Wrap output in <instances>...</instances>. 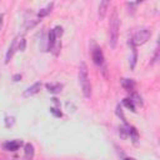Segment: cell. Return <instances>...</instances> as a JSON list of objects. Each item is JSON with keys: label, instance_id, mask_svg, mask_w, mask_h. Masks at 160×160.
Segmentation results:
<instances>
[{"label": "cell", "instance_id": "cell-1", "mask_svg": "<svg viewBox=\"0 0 160 160\" xmlns=\"http://www.w3.org/2000/svg\"><path fill=\"white\" fill-rule=\"evenodd\" d=\"M79 82L83 89V94L85 98H90L91 95V86H90V80L88 76V66L85 63L80 64V69H79Z\"/></svg>", "mask_w": 160, "mask_h": 160}, {"label": "cell", "instance_id": "cell-25", "mask_svg": "<svg viewBox=\"0 0 160 160\" xmlns=\"http://www.w3.org/2000/svg\"><path fill=\"white\" fill-rule=\"evenodd\" d=\"M3 18H4V15H0V29H2V26H3Z\"/></svg>", "mask_w": 160, "mask_h": 160}, {"label": "cell", "instance_id": "cell-18", "mask_svg": "<svg viewBox=\"0 0 160 160\" xmlns=\"http://www.w3.org/2000/svg\"><path fill=\"white\" fill-rule=\"evenodd\" d=\"M116 114H118L120 118H122L123 123L126 124V119H125V116H124V114H123V110H122V108H120V106H118V108H116Z\"/></svg>", "mask_w": 160, "mask_h": 160}, {"label": "cell", "instance_id": "cell-17", "mask_svg": "<svg viewBox=\"0 0 160 160\" xmlns=\"http://www.w3.org/2000/svg\"><path fill=\"white\" fill-rule=\"evenodd\" d=\"M25 48H26V40H25L24 38H21L20 42H19V45H18V50L25 51Z\"/></svg>", "mask_w": 160, "mask_h": 160}, {"label": "cell", "instance_id": "cell-6", "mask_svg": "<svg viewBox=\"0 0 160 160\" xmlns=\"http://www.w3.org/2000/svg\"><path fill=\"white\" fill-rule=\"evenodd\" d=\"M21 145H23L21 140H11V141H8L4 144V149L8 151H16Z\"/></svg>", "mask_w": 160, "mask_h": 160}, {"label": "cell", "instance_id": "cell-7", "mask_svg": "<svg viewBox=\"0 0 160 160\" xmlns=\"http://www.w3.org/2000/svg\"><path fill=\"white\" fill-rule=\"evenodd\" d=\"M122 85L126 91H133L135 88V82L133 79H122Z\"/></svg>", "mask_w": 160, "mask_h": 160}, {"label": "cell", "instance_id": "cell-14", "mask_svg": "<svg viewBox=\"0 0 160 160\" xmlns=\"http://www.w3.org/2000/svg\"><path fill=\"white\" fill-rule=\"evenodd\" d=\"M123 105H124V106H126V108H128L130 111L135 113V105L131 103V100H130L129 98H125V99L123 100Z\"/></svg>", "mask_w": 160, "mask_h": 160}, {"label": "cell", "instance_id": "cell-15", "mask_svg": "<svg viewBox=\"0 0 160 160\" xmlns=\"http://www.w3.org/2000/svg\"><path fill=\"white\" fill-rule=\"evenodd\" d=\"M129 135L131 136L133 140H134V143H136L139 135H138V131H136V129L134 126H129Z\"/></svg>", "mask_w": 160, "mask_h": 160}, {"label": "cell", "instance_id": "cell-8", "mask_svg": "<svg viewBox=\"0 0 160 160\" xmlns=\"http://www.w3.org/2000/svg\"><path fill=\"white\" fill-rule=\"evenodd\" d=\"M46 86V89H48V91H50V93H53V94H59V93L63 90V84H59V83H56V84H46L45 85Z\"/></svg>", "mask_w": 160, "mask_h": 160}, {"label": "cell", "instance_id": "cell-23", "mask_svg": "<svg viewBox=\"0 0 160 160\" xmlns=\"http://www.w3.org/2000/svg\"><path fill=\"white\" fill-rule=\"evenodd\" d=\"M20 79H21V74H15L13 76V80H14V82H19Z\"/></svg>", "mask_w": 160, "mask_h": 160}, {"label": "cell", "instance_id": "cell-16", "mask_svg": "<svg viewBox=\"0 0 160 160\" xmlns=\"http://www.w3.org/2000/svg\"><path fill=\"white\" fill-rule=\"evenodd\" d=\"M50 113L54 115V116H56V118H61V116H63V113H61L60 109H58V108H50Z\"/></svg>", "mask_w": 160, "mask_h": 160}, {"label": "cell", "instance_id": "cell-5", "mask_svg": "<svg viewBox=\"0 0 160 160\" xmlns=\"http://www.w3.org/2000/svg\"><path fill=\"white\" fill-rule=\"evenodd\" d=\"M91 56H93V61H94V64L103 65V63H104V55H103L101 49L95 48L94 50H93V53H91Z\"/></svg>", "mask_w": 160, "mask_h": 160}, {"label": "cell", "instance_id": "cell-26", "mask_svg": "<svg viewBox=\"0 0 160 160\" xmlns=\"http://www.w3.org/2000/svg\"><path fill=\"white\" fill-rule=\"evenodd\" d=\"M124 160H136V159H134V158H125Z\"/></svg>", "mask_w": 160, "mask_h": 160}, {"label": "cell", "instance_id": "cell-21", "mask_svg": "<svg viewBox=\"0 0 160 160\" xmlns=\"http://www.w3.org/2000/svg\"><path fill=\"white\" fill-rule=\"evenodd\" d=\"M49 13H50V11H49L48 9H42V10L38 13V16H39V18H44V16H46V15L49 14Z\"/></svg>", "mask_w": 160, "mask_h": 160}, {"label": "cell", "instance_id": "cell-13", "mask_svg": "<svg viewBox=\"0 0 160 160\" xmlns=\"http://www.w3.org/2000/svg\"><path fill=\"white\" fill-rule=\"evenodd\" d=\"M130 100H131V103L134 104V105L136 104V105L143 106V100H141V96H140L139 94H136V93H133V95H131Z\"/></svg>", "mask_w": 160, "mask_h": 160}, {"label": "cell", "instance_id": "cell-19", "mask_svg": "<svg viewBox=\"0 0 160 160\" xmlns=\"http://www.w3.org/2000/svg\"><path fill=\"white\" fill-rule=\"evenodd\" d=\"M135 63H136V49L133 48V59H131V68L134 69L135 66Z\"/></svg>", "mask_w": 160, "mask_h": 160}, {"label": "cell", "instance_id": "cell-3", "mask_svg": "<svg viewBox=\"0 0 160 160\" xmlns=\"http://www.w3.org/2000/svg\"><path fill=\"white\" fill-rule=\"evenodd\" d=\"M150 35H151V31H150L148 28H143V29L138 30V31L134 34V38H133L131 43H133V44H135V45L145 44V43L149 40Z\"/></svg>", "mask_w": 160, "mask_h": 160}, {"label": "cell", "instance_id": "cell-22", "mask_svg": "<svg viewBox=\"0 0 160 160\" xmlns=\"http://www.w3.org/2000/svg\"><path fill=\"white\" fill-rule=\"evenodd\" d=\"M53 30H54L56 38H59V36L63 35V28H61V26H56V28H55V29H53Z\"/></svg>", "mask_w": 160, "mask_h": 160}, {"label": "cell", "instance_id": "cell-20", "mask_svg": "<svg viewBox=\"0 0 160 160\" xmlns=\"http://www.w3.org/2000/svg\"><path fill=\"white\" fill-rule=\"evenodd\" d=\"M13 124H14V118H13V116H6L5 118V126L6 128H9V126H11Z\"/></svg>", "mask_w": 160, "mask_h": 160}, {"label": "cell", "instance_id": "cell-10", "mask_svg": "<svg viewBox=\"0 0 160 160\" xmlns=\"http://www.w3.org/2000/svg\"><path fill=\"white\" fill-rule=\"evenodd\" d=\"M16 42H18V39L13 40V43H11V45H10L8 53H6V56H5V63L6 64L10 61V59L13 58V55H14V51H15V48H16Z\"/></svg>", "mask_w": 160, "mask_h": 160}, {"label": "cell", "instance_id": "cell-11", "mask_svg": "<svg viewBox=\"0 0 160 160\" xmlns=\"http://www.w3.org/2000/svg\"><path fill=\"white\" fill-rule=\"evenodd\" d=\"M108 6H109L108 0H104V2L100 3V5H99V18L100 19H104V16L106 14V10H108Z\"/></svg>", "mask_w": 160, "mask_h": 160}, {"label": "cell", "instance_id": "cell-12", "mask_svg": "<svg viewBox=\"0 0 160 160\" xmlns=\"http://www.w3.org/2000/svg\"><path fill=\"white\" fill-rule=\"evenodd\" d=\"M55 39H56V36H55L54 30H50L49 31V38H48V46H49V49H53V46H54V44H55Z\"/></svg>", "mask_w": 160, "mask_h": 160}, {"label": "cell", "instance_id": "cell-2", "mask_svg": "<svg viewBox=\"0 0 160 160\" xmlns=\"http://www.w3.org/2000/svg\"><path fill=\"white\" fill-rule=\"evenodd\" d=\"M118 35H119V19H118V13L114 11L109 21V44L111 48L116 46Z\"/></svg>", "mask_w": 160, "mask_h": 160}, {"label": "cell", "instance_id": "cell-24", "mask_svg": "<svg viewBox=\"0 0 160 160\" xmlns=\"http://www.w3.org/2000/svg\"><path fill=\"white\" fill-rule=\"evenodd\" d=\"M51 101L54 103V104H55L56 106H60V103H59V100H58L56 98H53V99H51Z\"/></svg>", "mask_w": 160, "mask_h": 160}, {"label": "cell", "instance_id": "cell-4", "mask_svg": "<svg viewBox=\"0 0 160 160\" xmlns=\"http://www.w3.org/2000/svg\"><path fill=\"white\" fill-rule=\"evenodd\" d=\"M40 89H42V83H35V84H33L30 88H28V89H26V90L24 91L23 96H24V98L33 96V95L38 94V93L40 91Z\"/></svg>", "mask_w": 160, "mask_h": 160}, {"label": "cell", "instance_id": "cell-9", "mask_svg": "<svg viewBox=\"0 0 160 160\" xmlns=\"http://www.w3.org/2000/svg\"><path fill=\"white\" fill-rule=\"evenodd\" d=\"M25 159L26 160H31L33 158H34V153H35V150H34V145L33 144H30V143H28V144H25Z\"/></svg>", "mask_w": 160, "mask_h": 160}]
</instances>
